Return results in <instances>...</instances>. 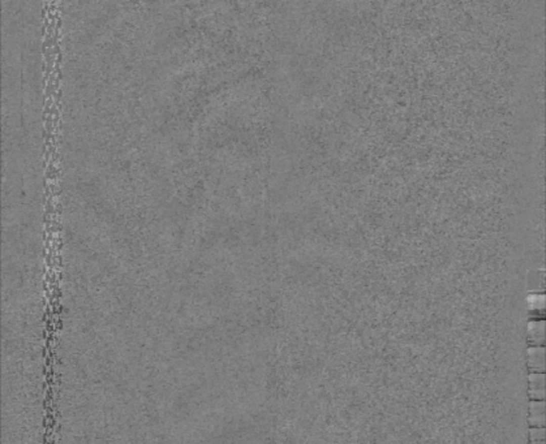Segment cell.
<instances>
[{
  "label": "cell",
  "mask_w": 546,
  "mask_h": 444,
  "mask_svg": "<svg viewBox=\"0 0 546 444\" xmlns=\"http://www.w3.org/2000/svg\"><path fill=\"white\" fill-rule=\"evenodd\" d=\"M528 345H545V319H529L528 322Z\"/></svg>",
  "instance_id": "6da1fadb"
},
{
  "label": "cell",
  "mask_w": 546,
  "mask_h": 444,
  "mask_svg": "<svg viewBox=\"0 0 546 444\" xmlns=\"http://www.w3.org/2000/svg\"><path fill=\"white\" fill-rule=\"evenodd\" d=\"M528 370L529 373H545V346L528 348Z\"/></svg>",
  "instance_id": "7a4b0ae2"
},
{
  "label": "cell",
  "mask_w": 546,
  "mask_h": 444,
  "mask_svg": "<svg viewBox=\"0 0 546 444\" xmlns=\"http://www.w3.org/2000/svg\"><path fill=\"white\" fill-rule=\"evenodd\" d=\"M529 398L543 400L545 398V374L529 373Z\"/></svg>",
  "instance_id": "3957f363"
},
{
  "label": "cell",
  "mask_w": 546,
  "mask_h": 444,
  "mask_svg": "<svg viewBox=\"0 0 546 444\" xmlns=\"http://www.w3.org/2000/svg\"><path fill=\"white\" fill-rule=\"evenodd\" d=\"M529 292H543L545 288V271L536 270L529 274V283H528Z\"/></svg>",
  "instance_id": "277c9868"
},
{
  "label": "cell",
  "mask_w": 546,
  "mask_h": 444,
  "mask_svg": "<svg viewBox=\"0 0 546 444\" xmlns=\"http://www.w3.org/2000/svg\"><path fill=\"white\" fill-rule=\"evenodd\" d=\"M545 293L543 292H529L527 298L528 309L532 310H543L545 309Z\"/></svg>",
  "instance_id": "5b68a950"
},
{
  "label": "cell",
  "mask_w": 546,
  "mask_h": 444,
  "mask_svg": "<svg viewBox=\"0 0 546 444\" xmlns=\"http://www.w3.org/2000/svg\"><path fill=\"white\" fill-rule=\"evenodd\" d=\"M545 440V427H531L529 430V441L541 443Z\"/></svg>",
  "instance_id": "8992f818"
},
{
  "label": "cell",
  "mask_w": 546,
  "mask_h": 444,
  "mask_svg": "<svg viewBox=\"0 0 546 444\" xmlns=\"http://www.w3.org/2000/svg\"><path fill=\"white\" fill-rule=\"evenodd\" d=\"M528 422L531 427H545V413L529 414Z\"/></svg>",
  "instance_id": "52a82bcc"
},
{
  "label": "cell",
  "mask_w": 546,
  "mask_h": 444,
  "mask_svg": "<svg viewBox=\"0 0 546 444\" xmlns=\"http://www.w3.org/2000/svg\"><path fill=\"white\" fill-rule=\"evenodd\" d=\"M545 413V402L543 400H531L529 403V414Z\"/></svg>",
  "instance_id": "ba28073f"
}]
</instances>
